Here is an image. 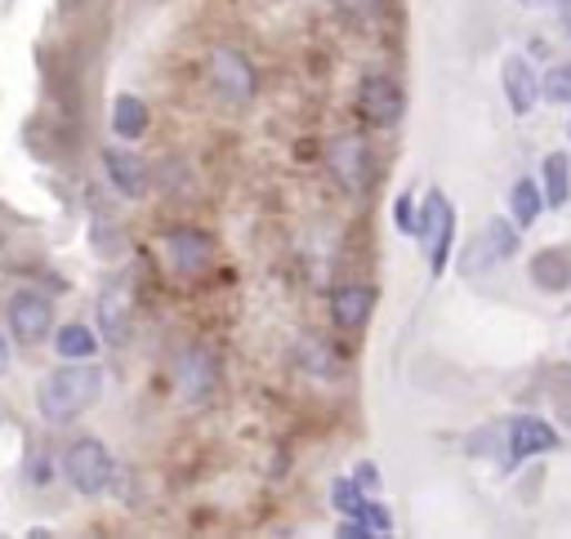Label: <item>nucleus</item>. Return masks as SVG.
<instances>
[{
    "instance_id": "23",
    "label": "nucleus",
    "mask_w": 571,
    "mask_h": 539,
    "mask_svg": "<svg viewBox=\"0 0 571 539\" xmlns=\"http://www.w3.org/2000/svg\"><path fill=\"white\" fill-rule=\"evenodd\" d=\"M393 214H398V227H402V232H415V223H420V218H415L411 196H398V210H393Z\"/></svg>"
},
{
    "instance_id": "28",
    "label": "nucleus",
    "mask_w": 571,
    "mask_h": 539,
    "mask_svg": "<svg viewBox=\"0 0 571 539\" xmlns=\"http://www.w3.org/2000/svg\"><path fill=\"white\" fill-rule=\"evenodd\" d=\"M518 6H527V10H535V6H549V0H518Z\"/></svg>"
},
{
    "instance_id": "15",
    "label": "nucleus",
    "mask_w": 571,
    "mask_h": 539,
    "mask_svg": "<svg viewBox=\"0 0 571 539\" xmlns=\"http://www.w3.org/2000/svg\"><path fill=\"white\" fill-rule=\"evenodd\" d=\"M103 170H108V179H112L126 196H143V187H148V170H143V161H139V156H130V152L112 148V152H103Z\"/></svg>"
},
{
    "instance_id": "25",
    "label": "nucleus",
    "mask_w": 571,
    "mask_h": 539,
    "mask_svg": "<svg viewBox=\"0 0 571 539\" xmlns=\"http://www.w3.org/2000/svg\"><path fill=\"white\" fill-rule=\"evenodd\" d=\"M358 481H362V490H380V472H375L371 464H362V468H358Z\"/></svg>"
},
{
    "instance_id": "24",
    "label": "nucleus",
    "mask_w": 571,
    "mask_h": 539,
    "mask_svg": "<svg viewBox=\"0 0 571 539\" xmlns=\"http://www.w3.org/2000/svg\"><path fill=\"white\" fill-rule=\"evenodd\" d=\"M344 10L358 14V19H371V14L380 10V0H344Z\"/></svg>"
},
{
    "instance_id": "6",
    "label": "nucleus",
    "mask_w": 571,
    "mask_h": 539,
    "mask_svg": "<svg viewBox=\"0 0 571 539\" xmlns=\"http://www.w3.org/2000/svg\"><path fill=\"white\" fill-rule=\"evenodd\" d=\"M358 108H362V116L375 125V130H389V125H398L402 121V108H407V99H402V85L393 81V77H367L362 81V90H358Z\"/></svg>"
},
{
    "instance_id": "3",
    "label": "nucleus",
    "mask_w": 571,
    "mask_h": 539,
    "mask_svg": "<svg viewBox=\"0 0 571 539\" xmlns=\"http://www.w3.org/2000/svg\"><path fill=\"white\" fill-rule=\"evenodd\" d=\"M63 468H68V481L81 495H99L108 486V477H112V455H108V446L99 437H81V441L68 446Z\"/></svg>"
},
{
    "instance_id": "21",
    "label": "nucleus",
    "mask_w": 571,
    "mask_h": 539,
    "mask_svg": "<svg viewBox=\"0 0 571 539\" xmlns=\"http://www.w3.org/2000/svg\"><path fill=\"white\" fill-rule=\"evenodd\" d=\"M540 90H544L549 103H571V59L567 63H553L549 77L540 81Z\"/></svg>"
},
{
    "instance_id": "26",
    "label": "nucleus",
    "mask_w": 571,
    "mask_h": 539,
    "mask_svg": "<svg viewBox=\"0 0 571 539\" xmlns=\"http://www.w3.org/2000/svg\"><path fill=\"white\" fill-rule=\"evenodd\" d=\"M558 19H562V28H567V37H571V0H558Z\"/></svg>"
},
{
    "instance_id": "12",
    "label": "nucleus",
    "mask_w": 571,
    "mask_h": 539,
    "mask_svg": "<svg viewBox=\"0 0 571 539\" xmlns=\"http://www.w3.org/2000/svg\"><path fill=\"white\" fill-rule=\"evenodd\" d=\"M500 77H504V94H509V108H513L518 116H527V112L535 108V99L544 94V90H540V81H535V72H531V63H527L522 54H509Z\"/></svg>"
},
{
    "instance_id": "27",
    "label": "nucleus",
    "mask_w": 571,
    "mask_h": 539,
    "mask_svg": "<svg viewBox=\"0 0 571 539\" xmlns=\"http://www.w3.org/2000/svg\"><path fill=\"white\" fill-rule=\"evenodd\" d=\"M10 370V344H6V335H0V375Z\"/></svg>"
},
{
    "instance_id": "5",
    "label": "nucleus",
    "mask_w": 571,
    "mask_h": 539,
    "mask_svg": "<svg viewBox=\"0 0 571 539\" xmlns=\"http://www.w3.org/2000/svg\"><path fill=\"white\" fill-rule=\"evenodd\" d=\"M161 250H166L170 273H179V277L206 273L210 254H214V245H210V236H206L201 227H170V232L161 236Z\"/></svg>"
},
{
    "instance_id": "1",
    "label": "nucleus",
    "mask_w": 571,
    "mask_h": 539,
    "mask_svg": "<svg viewBox=\"0 0 571 539\" xmlns=\"http://www.w3.org/2000/svg\"><path fill=\"white\" fill-rule=\"evenodd\" d=\"M99 397H103V370L86 366V362H63L41 384V415L50 424H68V419L86 415Z\"/></svg>"
},
{
    "instance_id": "2",
    "label": "nucleus",
    "mask_w": 571,
    "mask_h": 539,
    "mask_svg": "<svg viewBox=\"0 0 571 539\" xmlns=\"http://www.w3.org/2000/svg\"><path fill=\"white\" fill-rule=\"evenodd\" d=\"M206 81L228 103H246L254 94V68H250V59L237 54V50H228V45H214L206 54Z\"/></svg>"
},
{
    "instance_id": "11",
    "label": "nucleus",
    "mask_w": 571,
    "mask_h": 539,
    "mask_svg": "<svg viewBox=\"0 0 571 539\" xmlns=\"http://www.w3.org/2000/svg\"><path fill=\"white\" fill-rule=\"evenodd\" d=\"M513 250H518V232H513V223L491 218V223H487V232L478 236V245L464 254V273H478V267H491V263L509 258Z\"/></svg>"
},
{
    "instance_id": "16",
    "label": "nucleus",
    "mask_w": 571,
    "mask_h": 539,
    "mask_svg": "<svg viewBox=\"0 0 571 539\" xmlns=\"http://www.w3.org/2000/svg\"><path fill=\"white\" fill-rule=\"evenodd\" d=\"M540 170H544V201L553 210H562L571 201V156L567 152H549Z\"/></svg>"
},
{
    "instance_id": "10",
    "label": "nucleus",
    "mask_w": 571,
    "mask_h": 539,
    "mask_svg": "<svg viewBox=\"0 0 571 539\" xmlns=\"http://www.w3.org/2000/svg\"><path fill=\"white\" fill-rule=\"evenodd\" d=\"M553 446H558V433H553L544 419L518 415V419L509 424V464H522V459L544 455V450H553Z\"/></svg>"
},
{
    "instance_id": "18",
    "label": "nucleus",
    "mask_w": 571,
    "mask_h": 539,
    "mask_svg": "<svg viewBox=\"0 0 571 539\" xmlns=\"http://www.w3.org/2000/svg\"><path fill=\"white\" fill-rule=\"evenodd\" d=\"M112 130H117L121 139H139V134L148 130V103L134 99V94H121L117 108H112Z\"/></svg>"
},
{
    "instance_id": "19",
    "label": "nucleus",
    "mask_w": 571,
    "mask_h": 539,
    "mask_svg": "<svg viewBox=\"0 0 571 539\" xmlns=\"http://www.w3.org/2000/svg\"><path fill=\"white\" fill-rule=\"evenodd\" d=\"M509 205H513V218H518V227H531L549 201H544V192H540L531 179H518V183H513V192H509Z\"/></svg>"
},
{
    "instance_id": "8",
    "label": "nucleus",
    "mask_w": 571,
    "mask_h": 539,
    "mask_svg": "<svg viewBox=\"0 0 571 539\" xmlns=\"http://www.w3.org/2000/svg\"><path fill=\"white\" fill-rule=\"evenodd\" d=\"M327 156H331L335 179H340L349 192H362V187L371 183V156H367V143H362L358 134L335 139V143L327 148Z\"/></svg>"
},
{
    "instance_id": "9",
    "label": "nucleus",
    "mask_w": 571,
    "mask_h": 539,
    "mask_svg": "<svg viewBox=\"0 0 571 539\" xmlns=\"http://www.w3.org/2000/svg\"><path fill=\"white\" fill-rule=\"evenodd\" d=\"M214 379H219V366L206 348H188L179 357V397L188 406H201L206 397H214Z\"/></svg>"
},
{
    "instance_id": "17",
    "label": "nucleus",
    "mask_w": 571,
    "mask_h": 539,
    "mask_svg": "<svg viewBox=\"0 0 571 539\" xmlns=\"http://www.w3.org/2000/svg\"><path fill=\"white\" fill-rule=\"evenodd\" d=\"M54 353L63 357V362H90L94 353H99V339L90 335V326H63L59 335H54Z\"/></svg>"
},
{
    "instance_id": "13",
    "label": "nucleus",
    "mask_w": 571,
    "mask_h": 539,
    "mask_svg": "<svg viewBox=\"0 0 571 539\" xmlns=\"http://www.w3.org/2000/svg\"><path fill=\"white\" fill-rule=\"evenodd\" d=\"M99 322H103V335L112 348H121L130 339V286L126 282H112L99 299Z\"/></svg>"
},
{
    "instance_id": "4",
    "label": "nucleus",
    "mask_w": 571,
    "mask_h": 539,
    "mask_svg": "<svg viewBox=\"0 0 571 539\" xmlns=\"http://www.w3.org/2000/svg\"><path fill=\"white\" fill-rule=\"evenodd\" d=\"M451 232H455V210H451V201H447L442 192H429L424 214H420V223H415V236H420L424 250H429V267H433V273H442V267H447Z\"/></svg>"
},
{
    "instance_id": "14",
    "label": "nucleus",
    "mask_w": 571,
    "mask_h": 539,
    "mask_svg": "<svg viewBox=\"0 0 571 539\" xmlns=\"http://www.w3.org/2000/svg\"><path fill=\"white\" fill-rule=\"evenodd\" d=\"M371 308H375V291H371V286H340V291L331 295L335 326H344V330H362L367 317H371Z\"/></svg>"
},
{
    "instance_id": "22",
    "label": "nucleus",
    "mask_w": 571,
    "mask_h": 539,
    "mask_svg": "<svg viewBox=\"0 0 571 539\" xmlns=\"http://www.w3.org/2000/svg\"><path fill=\"white\" fill-rule=\"evenodd\" d=\"M362 521L371 526V535H389V530H393V517H389L380 504H367V508H362Z\"/></svg>"
},
{
    "instance_id": "7",
    "label": "nucleus",
    "mask_w": 571,
    "mask_h": 539,
    "mask_svg": "<svg viewBox=\"0 0 571 539\" xmlns=\"http://www.w3.org/2000/svg\"><path fill=\"white\" fill-rule=\"evenodd\" d=\"M6 313H10V330L19 344H41L54 330V304L37 291H19Z\"/></svg>"
},
{
    "instance_id": "20",
    "label": "nucleus",
    "mask_w": 571,
    "mask_h": 539,
    "mask_svg": "<svg viewBox=\"0 0 571 539\" xmlns=\"http://www.w3.org/2000/svg\"><path fill=\"white\" fill-rule=\"evenodd\" d=\"M331 504H335L344 517H362V508H367L362 481H335V486H331Z\"/></svg>"
}]
</instances>
